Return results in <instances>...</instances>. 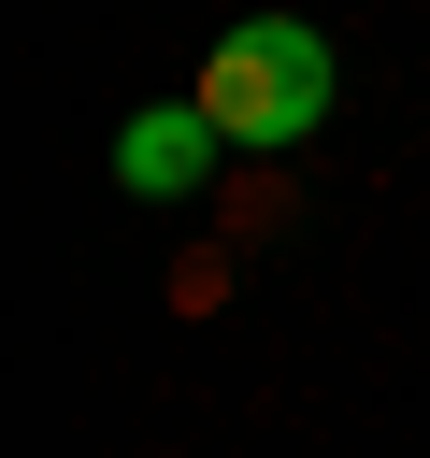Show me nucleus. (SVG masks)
Here are the masks:
<instances>
[{
	"mask_svg": "<svg viewBox=\"0 0 430 458\" xmlns=\"http://www.w3.org/2000/svg\"><path fill=\"white\" fill-rule=\"evenodd\" d=\"M330 43L301 29V14H244L215 57H201V114L244 143V157H287V143H315V114H330Z\"/></svg>",
	"mask_w": 430,
	"mask_h": 458,
	"instance_id": "1",
	"label": "nucleus"
},
{
	"mask_svg": "<svg viewBox=\"0 0 430 458\" xmlns=\"http://www.w3.org/2000/svg\"><path fill=\"white\" fill-rule=\"evenodd\" d=\"M215 157H229V129H215L201 100H143V114L115 129V186H129V200H201Z\"/></svg>",
	"mask_w": 430,
	"mask_h": 458,
	"instance_id": "2",
	"label": "nucleus"
}]
</instances>
